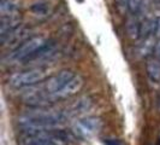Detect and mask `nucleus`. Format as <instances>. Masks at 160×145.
I'll return each mask as SVG.
<instances>
[{
  "label": "nucleus",
  "instance_id": "dca6fc26",
  "mask_svg": "<svg viewBox=\"0 0 160 145\" xmlns=\"http://www.w3.org/2000/svg\"><path fill=\"white\" fill-rule=\"evenodd\" d=\"M117 3V10L122 15H124L129 10V0H116Z\"/></svg>",
  "mask_w": 160,
  "mask_h": 145
},
{
  "label": "nucleus",
  "instance_id": "f8f14e48",
  "mask_svg": "<svg viewBox=\"0 0 160 145\" xmlns=\"http://www.w3.org/2000/svg\"><path fill=\"white\" fill-rule=\"evenodd\" d=\"M140 28H141V24L138 23L135 17H130L127 21V32H128L129 36L135 39L137 36H140Z\"/></svg>",
  "mask_w": 160,
  "mask_h": 145
},
{
  "label": "nucleus",
  "instance_id": "9d476101",
  "mask_svg": "<svg viewBox=\"0 0 160 145\" xmlns=\"http://www.w3.org/2000/svg\"><path fill=\"white\" fill-rule=\"evenodd\" d=\"M19 24V18L17 15L13 16H1V24H0V32L1 36L6 35L10 32H12L13 29L18 28Z\"/></svg>",
  "mask_w": 160,
  "mask_h": 145
},
{
  "label": "nucleus",
  "instance_id": "a211bd4d",
  "mask_svg": "<svg viewBox=\"0 0 160 145\" xmlns=\"http://www.w3.org/2000/svg\"><path fill=\"white\" fill-rule=\"evenodd\" d=\"M155 57L160 61V40L158 41V44L155 46Z\"/></svg>",
  "mask_w": 160,
  "mask_h": 145
},
{
  "label": "nucleus",
  "instance_id": "1a4fd4ad",
  "mask_svg": "<svg viewBox=\"0 0 160 145\" xmlns=\"http://www.w3.org/2000/svg\"><path fill=\"white\" fill-rule=\"evenodd\" d=\"M93 106V100L89 97H81L73 104L69 108V114L72 116H77L87 113L89 109Z\"/></svg>",
  "mask_w": 160,
  "mask_h": 145
},
{
  "label": "nucleus",
  "instance_id": "f257e3e1",
  "mask_svg": "<svg viewBox=\"0 0 160 145\" xmlns=\"http://www.w3.org/2000/svg\"><path fill=\"white\" fill-rule=\"evenodd\" d=\"M66 115L51 110H35L22 115L18 122L27 131L39 132L45 129H52L63 126L66 122Z\"/></svg>",
  "mask_w": 160,
  "mask_h": 145
},
{
  "label": "nucleus",
  "instance_id": "0eeeda50",
  "mask_svg": "<svg viewBox=\"0 0 160 145\" xmlns=\"http://www.w3.org/2000/svg\"><path fill=\"white\" fill-rule=\"evenodd\" d=\"M82 86H83V79L81 76H78V75H75L63 89L57 92L54 97H53V99H65V98H69V97L76 94L82 89Z\"/></svg>",
  "mask_w": 160,
  "mask_h": 145
},
{
  "label": "nucleus",
  "instance_id": "20e7f679",
  "mask_svg": "<svg viewBox=\"0 0 160 145\" xmlns=\"http://www.w3.org/2000/svg\"><path fill=\"white\" fill-rule=\"evenodd\" d=\"M75 133L81 138H90L99 133L101 129V120L99 117H84L76 122Z\"/></svg>",
  "mask_w": 160,
  "mask_h": 145
},
{
  "label": "nucleus",
  "instance_id": "9b49d317",
  "mask_svg": "<svg viewBox=\"0 0 160 145\" xmlns=\"http://www.w3.org/2000/svg\"><path fill=\"white\" fill-rule=\"evenodd\" d=\"M146 70H147L148 78H149L153 82L160 81V61L157 57H155V58H149V59L147 61Z\"/></svg>",
  "mask_w": 160,
  "mask_h": 145
},
{
  "label": "nucleus",
  "instance_id": "f03ea898",
  "mask_svg": "<svg viewBox=\"0 0 160 145\" xmlns=\"http://www.w3.org/2000/svg\"><path fill=\"white\" fill-rule=\"evenodd\" d=\"M46 75H47L46 69L35 68V69H30V70H27V72L13 74L8 79V85L11 87H13V89L32 87V86H35L36 83L41 82L46 78Z\"/></svg>",
  "mask_w": 160,
  "mask_h": 145
},
{
  "label": "nucleus",
  "instance_id": "2eb2a0df",
  "mask_svg": "<svg viewBox=\"0 0 160 145\" xmlns=\"http://www.w3.org/2000/svg\"><path fill=\"white\" fill-rule=\"evenodd\" d=\"M142 6V0H129V11L131 13H137Z\"/></svg>",
  "mask_w": 160,
  "mask_h": 145
},
{
  "label": "nucleus",
  "instance_id": "6e6552de",
  "mask_svg": "<svg viewBox=\"0 0 160 145\" xmlns=\"http://www.w3.org/2000/svg\"><path fill=\"white\" fill-rule=\"evenodd\" d=\"M25 145H60V143L56 139V136H48L42 133V131L32 132L29 137L25 139Z\"/></svg>",
  "mask_w": 160,
  "mask_h": 145
},
{
  "label": "nucleus",
  "instance_id": "39448f33",
  "mask_svg": "<svg viewBox=\"0 0 160 145\" xmlns=\"http://www.w3.org/2000/svg\"><path fill=\"white\" fill-rule=\"evenodd\" d=\"M73 76L75 75H73V72L71 70H62L58 74H56L54 76L49 78L46 81V83H45V86L42 89H43V91L47 93L48 96L53 99V97H54L57 92L63 89Z\"/></svg>",
  "mask_w": 160,
  "mask_h": 145
},
{
  "label": "nucleus",
  "instance_id": "4468645a",
  "mask_svg": "<svg viewBox=\"0 0 160 145\" xmlns=\"http://www.w3.org/2000/svg\"><path fill=\"white\" fill-rule=\"evenodd\" d=\"M32 11L38 16H46L49 13V5L46 3H38L32 6Z\"/></svg>",
  "mask_w": 160,
  "mask_h": 145
},
{
  "label": "nucleus",
  "instance_id": "f3484780",
  "mask_svg": "<svg viewBox=\"0 0 160 145\" xmlns=\"http://www.w3.org/2000/svg\"><path fill=\"white\" fill-rule=\"evenodd\" d=\"M104 143H105V145H123L118 139H111V138L105 139Z\"/></svg>",
  "mask_w": 160,
  "mask_h": 145
},
{
  "label": "nucleus",
  "instance_id": "7ed1b4c3",
  "mask_svg": "<svg viewBox=\"0 0 160 145\" xmlns=\"http://www.w3.org/2000/svg\"><path fill=\"white\" fill-rule=\"evenodd\" d=\"M47 40L41 38V36H36V38H32L23 42L22 45H19L16 47L8 57V61L11 63H17V62H25L32 53L40 48L43 44H46Z\"/></svg>",
  "mask_w": 160,
  "mask_h": 145
},
{
  "label": "nucleus",
  "instance_id": "423d86ee",
  "mask_svg": "<svg viewBox=\"0 0 160 145\" xmlns=\"http://www.w3.org/2000/svg\"><path fill=\"white\" fill-rule=\"evenodd\" d=\"M30 29H24V28H16L8 34L1 36V42L2 46H10V45H17L16 47L19 46V44H23L29 39Z\"/></svg>",
  "mask_w": 160,
  "mask_h": 145
},
{
  "label": "nucleus",
  "instance_id": "ddd939ff",
  "mask_svg": "<svg viewBox=\"0 0 160 145\" xmlns=\"http://www.w3.org/2000/svg\"><path fill=\"white\" fill-rule=\"evenodd\" d=\"M0 11L1 16H13L17 15V5L11 0H1Z\"/></svg>",
  "mask_w": 160,
  "mask_h": 145
}]
</instances>
